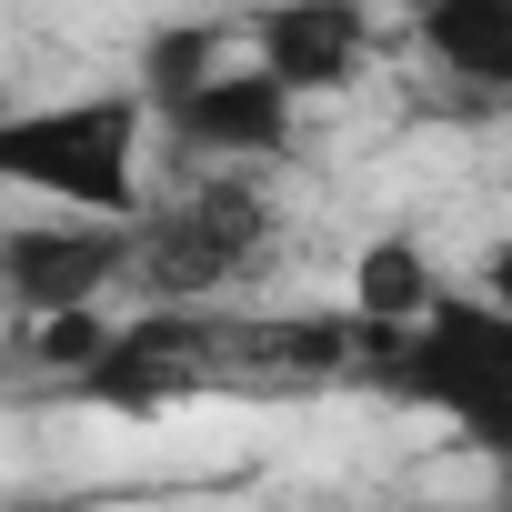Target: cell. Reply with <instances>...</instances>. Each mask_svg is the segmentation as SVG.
<instances>
[{"label": "cell", "mask_w": 512, "mask_h": 512, "mask_svg": "<svg viewBox=\"0 0 512 512\" xmlns=\"http://www.w3.org/2000/svg\"><path fill=\"white\" fill-rule=\"evenodd\" d=\"M272 241V201H262V181L251 171H211V181H191L181 201H161L151 221H141V292H151V312H201L221 282H241V262Z\"/></svg>", "instance_id": "3"}, {"label": "cell", "mask_w": 512, "mask_h": 512, "mask_svg": "<svg viewBox=\"0 0 512 512\" xmlns=\"http://www.w3.org/2000/svg\"><path fill=\"white\" fill-rule=\"evenodd\" d=\"M412 41L442 61V81H462L482 101H512V0H422Z\"/></svg>", "instance_id": "8"}, {"label": "cell", "mask_w": 512, "mask_h": 512, "mask_svg": "<svg viewBox=\"0 0 512 512\" xmlns=\"http://www.w3.org/2000/svg\"><path fill=\"white\" fill-rule=\"evenodd\" d=\"M362 372H372L392 402L432 412L452 442H472L492 472H512V322H502L482 292H452V302H442L432 322H412V332H372Z\"/></svg>", "instance_id": "1"}, {"label": "cell", "mask_w": 512, "mask_h": 512, "mask_svg": "<svg viewBox=\"0 0 512 512\" xmlns=\"http://www.w3.org/2000/svg\"><path fill=\"white\" fill-rule=\"evenodd\" d=\"M452 292H442V272H432V251H422V231H372L362 241V262H352V322L362 332H412V322H432Z\"/></svg>", "instance_id": "9"}, {"label": "cell", "mask_w": 512, "mask_h": 512, "mask_svg": "<svg viewBox=\"0 0 512 512\" xmlns=\"http://www.w3.org/2000/svg\"><path fill=\"white\" fill-rule=\"evenodd\" d=\"M141 272V221H31L0 241V292L21 322H71Z\"/></svg>", "instance_id": "4"}, {"label": "cell", "mask_w": 512, "mask_h": 512, "mask_svg": "<svg viewBox=\"0 0 512 512\" xmlns=\"http://www.w3.org/2000/svg\"><path fill=\"white\" fill-rule=\"evenodd\" d=\"M151 111H161V141L191 151V161H211V171L282 161L292 131H302V101H292L262 61H221L211 81H191V91H171V101H151Z\"/></svg>", "instance_id": "5"}, {"label": "cell", "mask_w": 512, "mask_h": 512, "mask_svg": "<svg viewBox=\"0 0 512 512\" xmlns=\"http://www.w3.org/2000/svg\"><path fill=\"white\" fill-rule=\"evenodd\" d=\"M231 362V332L201 322V312H141L111 332V352L71 382V402H101V412H171L191 402L211 372Z\"/></svg>", "instance_id": "6"}, {"label": "cell", "mask_w": 512, "mask_h": 512, "mask_svg": "<svg viewBox=\"0 0 512 512\" xmlns=\"http://www.w3.org/2000/svg\"><path fill=\"white\" fill-rule=\"evenodd\" d=\"M241 51L262 61L292 101L352 91L362 61H372V11H352V0H282V11H251L241 21Z\"/></svg>", "instance_id": "7"}, {"label": "cell", "mask_w": 512, "mask_h": 512, "mask_svg": "<svg viewBox=\"0 0 512 512\" xmlns=\"http://www.w3.org/2000/svg\"><path fill=\"white\" fill-rule=\"evenodd\" d=\"M482 302H492V312L512 322V241H502V251H492V262H482Z\"/></svg>", "instance_id": "10"}, {"label": "cell", "mask_w": 512, "mask_h": 512, "mask_svg": "<svg viewBox=\"0 0 512 512\" xmlns=\"http://www.w3.org/2000/svg\"><path fill=\"white\" fill-rule=\"evenodd\" d=\"M151 91H71L0 111V181L61 201L71 221H151L141 211V141H151Z\"/></svg>", "instance_id": "2"}]
</instances>
